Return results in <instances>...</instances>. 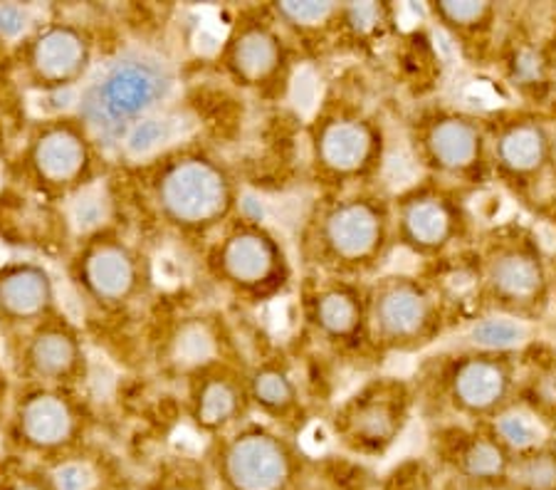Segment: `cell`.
Returning a JSON list of instances; mask_svg holds the SVG:
<instances>
[{
	"instance_id": "obj_1",
	"label": "cell",
	"mask_w": 556,
	"mask_h": 490,
	"mask_svg": "<svg viewBox=\"0 0 556 490\" xmlns=\"http://www.w3.org/2000/svg\"><path fill=\"white\" fill-rule=\"evenodd\" d=\"M137 199L166 234L201 243H211L240 216L236 172L201 145H172L141 162Z\"/></svg>"
},
{
	"instance_id": "obj_2",
	"label": "cell",
	"mask_w": 556,
	"mask_h": 490,
	"mask_svg": "<svg viewBox=\"0 0 556 490\" xmlns=\"http://www.w3.org/2000/svg\"><path fill=\"white\" fill-rule=\"evenodd\" d=\"M396 253L391 196L376 189L319 193L302 218L298 261L304 275L369 282Z\"/></svg>"
},
{
	"instance_id": "obj_3",
	"label": "cell",
	"mask_w": 556,
	"mask_h": 490,
	"mask_svg": "<svg viewBox=\"0 0 556 490\" xmlns=\"http://www.w3.org/2000/svg\"><path fill=\"white\" fill-rule=\"evenodd\" d=\"M468 257L472 317L505 315L540 325L552 315L556 261L534 226L517 218L492 223L482 228Z\"/></svg>"
},
{
	"instance_id": "obj_4",
	"label": "cell",
	"mask_w": 556,
	"mask_h": 490,
	"mask_svg": "<svg viewBox=\"0 0 556 490\" xmlns=\"http://www.w3.org/2000/svg\"><path fill=\"white\" fill-rule=\"evenodd\" d=\"M178 77L172 62L149 48H122L102 58L77 89L72 112L92 131L102 149L122 151L139 124L164 114Z\"/></svg>"
},
{
	"instance_id": "obj_5",
	"label": "cell",
	"mask_w": 556,
	"mask_h": 490,
	"mask_svg": "<svg viewBox=\"0 0 556 490\" xmlns=\"http://www.w3.org/2000/svg\"><path fill=\"white\" fill-rule=\"evenodd\" d=\"M307 168L321 193L376 189L389 164L391 134L366 97L329 89L304 129Z\"/></svg>"
},
{
	"instance_id": "obj_6",
	"label": "cell",
	"mask_w": 556,
	"mask_h": 490,
	"mask_svg": "<svg viewBox=\"0 0 556 490\" xmlns=\"http://www.w3.org/2000/svg\"><path fill=\"white\" fill-rule=\"evenodd\" d=\"M522 352L455 342L430 354L414 377L420 414L438 424H492L519 397Z\"/></svg>"
},
{
	"instance_id": "obj_7",
	"label": "cell",
	"mask_w": 556,
	"mask_h": 490,
	"mask_svg": "<svg viewBox=\"0 0 556 490\" xmlns=\"http://www.w3.org/2000/svg\"><path fill=\"white\" fill-rule=\"evenodd\" d=\"M475 196L478 193L428 176L391 193L396 251L426 267L468 253L482 234Z\"/></svg>"
},
{
	"instance_id": "obj_8",
	"label": "cell",
	"mask_w": 556,
	"mask_h": 490,
	"mask_svg": "<svg viewBox=\"0 0 556 490\" xmlns=\"http://www.w3.org/2000/svg\"><path fill=\"white\" fill-rule=\"evenodd\" d=\"M203 265L223 296L248 307L270 305L298 282V265L285 238L245 213L205 243Z\"/></svg>"
},
{
	"instance_id": "obj_9",
	"label": "cell",
	"mask_w": 556,
	"mask_h": 490,
	"mask_svg": "<svg viewBox=\"0 0 556 490\" xmlns=\"http://www.w3.org/2000/svg\"><path fill=\"white\" fill-rule=\"evenodd\" d=\"M406 145L420 176L472 193L492 186L485 114L443 100L420 102L406 120Z\"/></svg>"
},
{
	"instance_id": "obj_10",
	"label": "cell",
	"mask_w": 556,
	"mask_h": 490,
	"mask_svg": "<svg viewBox=\"0 0 556 490\" xmlns=\"http://www.w3.org/2000/svg\"><path fill=\"white\" fill-rule=\"evenodd\" d=\"M369 319L379 356L426 354L457 325L438 282L418 271H386L369 280Z\"/></svg>"
},
{
	"instance_id": "obj_11",
	"label": "cell",
	"mask_w": 556,
	"mask_h": 490,
	"mask_svg": "<svg viewBox=\"0 0 556 490\" xmlns=\"http://www.w3.org/2000/svg\"><path fill=\"white\" fill-rule=\"evenodd\" d=\"M67 280L87 310L124 315L149 298L154 267L137 240L104 226L77 238L67 261Z\"/></svg>"
},
{
	"instance_id": "obj_12",
	"label": "cell",
	"mask_w": 556,
	"mask_h": 490,
	"mask_svg": "<svg viewBox=\"0 0 556 490\" xmlns=\"http://www.w3.org/2000/svg\"><path fill=\"white\" fill-rule=\"evenodd\" d=\"M23 174L45 201H77L97 189L106 151L72 110L42 117L23 149Z\"/></svg>"
},
{
	"instance_id": "obj_13",
	"label": "cell",
	"mask_w": 556,
	"mask_h": 490,
	"mask_svg": "<svg viewBox=\"0 0 556 490\" xmlns=\"http://www.w3.org/2000/svg\"><path fill=\"white\" fill-rule=\"evenodd\" d=\"M418 414L414 379L374 374L337 401L327 418V434L344 451L376 461L396 449Z\"/></svg>"
},
{
	"instance_id": "obj_14",
	"label": "cell",
	"mask_w": 556,
	"mask_h": 490,
	"mask_svg": "<svg viewBox=\"0 0 556 490\" xmlns=\"http://www.w3.org/2000/svg\"><path fill=\"white\" fill-rule=\"evenodd\" d=\"M492 184L515 201L536 203L556 178V124L536 106H500L485 114Z\"/></svg>"
},
{
	"instance_id": "obj_15",
	"label": "cell",
	"mask_w": 556,
	"mask_h": 490,
	"mask_svg": "<svg viewBox=\"0 0 556 490\" xmlns=\"http://www.w3.org/2000/svg\"><path fill=\"white\" fill-rule=\"evenodd\" d=\"M300 323L304 335L334 360H379L371 340L369 282L304 275Z\"/></svg>"
},
{
	"instance_id": "obj_16",
	"label": "cell",
	"mask_w": 556,
	"mask_h": 490,
	"mask_svg": "<svg viewBox=\"0 0 556 490\" xmlns=\"http://www.w3.org/2000/svg\"><path fill=\"white\" fill-rule=\"evenodd\" d=\"M300 50L277 25L270 8H253L232 23L218 60L226 77L260 100H285L298 73Z\"/></svg>"
},
{
	"instance_id": "obj_17",
	"label": "cell",
	"mask_w": 556,
	"mask_h": 490,
	"mask_svg": "<svg viewBox=\"0 0 556 490\" xmlns=\"http://www.w3.org/2000/svg\"><path fill=\"white\" fill-rule=\"evenodd\" d=\"M302 458L290 431L250 418L215 439L213 468L228 490H290L302 474Z\"/></svg>"
},
{
	"instance_id": "obj_18",
	"label": "cell",
	"mask_w": 556,
	"mask_h": 490,
	"mask_svg": "<svg viewBox=\"0 0 556 490\" xmlns=\"http://www.w3.org/2000/svg\"><path fill=\"white\" fill-rule=\"evenodd\" d=\"M23 73L42 95H72L87 83L97 67V42L85 25L48 21L21 45Z\"/></svg>"
},
{
	"instance_id": "obj_19",
	"label": "cell",
	"mask_w": 556,
	"mask_h": 490,
	"mask_svg": "<svg viewBox=\"0 0 556 490\" xmlns=\"http://www.w3.org/2000/svg\"><path fill=\"white\" fill-rule=\"evenodd\" d=\"M89 406L75 389L30 387L13 406V436L25 451L38 456H62L85 441Z\"/></svg>"
},
{
	"instance_id": "obj_20",
	"label": "cell",
	"mask_w": 556,
	"mask_h": 490,
	"mask_svg": "<svg viewBox=\"0 0 556 490\" xmlns=\"http://www.w3.org/2000/svg\"><path fill=\"white\" fill-rule=\"evenodd\" d=\"M17 369L25 385L79 391L89 379V352L83 329L65 312L17 337Z\"/></svg>"
},
{
	"instance_id": "obj_21",
	"label": "cell",
	"mask_w": 556,
	"mask_h": 490,
	"mask_svg": "<svg viewBox=\"0 0 556 490\" xmlns=\"http://www.w3.org/2000/svg\"><path fill=\"white\" fill-rule=\"evenodd\" d=\"M186 409L193 426L211 439H220L250 422V406L245 369L236 364L213 362L208 367L188 374Z\"/></svg>"
},
{
	"instance_id": "obj_22",
	"label": "cell",
	"mask_w": 556,
	"mask_h": 490,
	"mask_svg": "<svg viewBox=\"0 0 556 490\" xmlns=\"http://www.w3.org/2000/svg\"><path fill=\"white\" fill-rule=\"evenodd\" d=\"M435 441L443 461L463 483L505 490L515 453L492 424H438Z\"/></svg>"
},
{
	"instance_id": "obj_23",
	"label": "cell",
	"mask_w": 556,
	"mask_h": 490,
	"mask_svg": "<svg viewBox=\"0 0 556 490\" xmlns=\"http://www.w3.org/2000/svg\"><path fill=\"white\" fill-rule=\"evenodd\" d=\"M60 312V285L48 265L30 257L0 265V327L23 337Z\"/></svg>"
},
{
	"instance_id": "obj_24",
	"label": "cell",
	"mask_w": 556,
	"mask_h": 490,
	"mask_svg": "<svg viewBox=\"0 0 556 490\" xmlns=\"http://www.w3.org/2000/svg\"><path fill=\"white\" fill-rule=\"evenodd\" d=\"M492 65L522 100L519 104L536 110L549 104L556 89V55L549 40L540 38L534 30H522L507 23Z\"/></svg>"
},
{
	"instance_id": "obj_25",
	"label": "cell",
	"mask_w": 556,
	"mask_h": 490,
	"mask_svg": "<svg viewBox=\"0 0 556 490\" xmlns=\"http://www.w3.org/2000/svg\"><path fill=\"white\" fill-rule=\"evenodd\" d=\"M426 15L470 65L492 62L507 28V8L490 0H435Z\"/></svg>"
},
{
	"instance_id": "obj_26",
	"label": "cell",
	"mask_w": 556,
	"mask_h": 490,
	"mask_svg": "<svg viewBox=\"0 0 556 490\" xmlns=\"http://www.w3.org/2000/svg\"><path fill=\"white\" fill-rule=\"evenodd\" d=\"M253 416L282 431H302L307 424V401L298 374L282 356H265L245 369Z\"/></svg>"
},
{
	"instance_id": "obj_27",
	"label": "cell",
	"mask_w": 556,
	"mask_h": 490,
	"mask_svg": "<svg viewBox=\"0 0 556 490\" xmlns=\"http://www.w3.org/2000/svg\"><path fill=\"white\" fill-rule=\"evenodd\" d=\"M342 3H314V0H282L270 3L273 17L300 52H317L334 45L337 15Z\"/></svg>"
},
{
	"instance_id": "obj_28",
	"label": "cell",
	"mask_w": 556,
	"mask_h": 490,
	"mask_svg": "<svg viewBox=\"0 0 556 490\" xmlns=\"http://www.w3.org/2000/svg\"><path fill=\"white\" fill-rule=\"evenodd\" d=\"M399 33V8L391 3H342L337 15L334 48L376 50Z\"/></svg>"
},
{
	"instance_id": "obj_29",
	"label": "cell",
	"mask_w": 556,
	"mask_h": 490,
	"mask_svg": "<svg viewBox=\"0 0 556 490\" xmlns=\"http://www.w3.org/2000/svg\"><path fill=\"white\" fill-rule=\"evenodd\" d=\"M457 332H460L457 344L490 352H522L534 342L532 325L505 315H478L468 319Z\"/></svg>"
},
{
	"instance_id": "obj_30",
	"label": "cell",
	"mask_w": 556,
	"mask_h": 490,
	"mask_svg": "<svg viewBox=\"0 0 556 490\" xmlns=\"http://www.w3.org/2000/svg\"><path fill=\"white\" fill-rule=\"evenodd\" d=\"M505 490H556V439L515 453Z\"/></svg>"
},
{
	"instance_id": "obj_31",
	"label": "cell",
	"mask_w": 556,
	"mask_h": 490,
	"mask_svg": "<svg viewBox=\"0 0 556 490\" xmlns=\"http://www.w3.org/2000/svg\"><path fill=\"white\" fill-rule=\"evenodd\" d=\"M38 25L40 23L35 21V15L28 5H15V3L0 5V40L11 45H23Z\"/></svg>"
},
{
	"instance_id": "obj_32",
	"label": "cell",
	"mask_w": 556,
	"mask_h": 490,
	"mask_svg": "<svg viewBox=\"0 0 556 490\" xmlns=\"http://www.w3.org/2000/svg\"><path fill=\"white\" fill-rule=\"evenodd\" d=\"M50 483L55 490H89L92 488V470L79 461H62L58 468L52 470Z\"/></svg>"
},
{
	"instance_id": "obj_33",
	"label": "cell",
	"mask_w": 556,
	"mask_h": 490,
	"mask_svg": "<svg viewBox=\"0 0 556 490\" xmlns=\"http://www.w3.org/2000/svg\"><path fill=\"white\" fill-rule=\"evenodd\" d=\"M161 490H205L203 486L195 483V480H188V478H174L172 483H166Z\"/></svg>"
},
{
	"instance_id": "obj_34",
	"label": "cell",
	"mask_w": 556,
	"mask_h": 490,
	"mask_svg": "<svg viewBox=\"0 0 556 490\" xmlns=\"http://www.w3.org/2000/svg\"><path fill=\"white\" fill-rule=\"evenodd\" d=\"M13 490H55V488H52L50 480L48 483H40V480H35V478H25V480H21V483H15Z\"/></svg>"
},
{
	"instance_id": "obj_35",
	"label": "cell",
	"mask_w": 556,
	"mask_h": 490,
	"mask_svg": "<svg viewBox=\"0 0 556 490\" xmlns=\"http://www.w3.org/2000/svg\"><path fill=\"white\" fill-rule=\"evenodd\" d=\"M544 112L549 114V117L554 120V124H556V89H554V95H552V100H549V104L544 106Z\"/></svg>"
},
{
	"instance_id": "obj_36",
	"label": "cell",
	"mask_w": 556,
	"mask_h": 490,
	"mask_svg": "<svg viewBox=\"0 0 556 490\" xmlns=\"http://www.w3.org/2000/svg\"><path fill=\"white\" fill-rule=\"evenodd\" d=\"M554 310H556V280H554Z\"/></svg>"
}]
</instances>
